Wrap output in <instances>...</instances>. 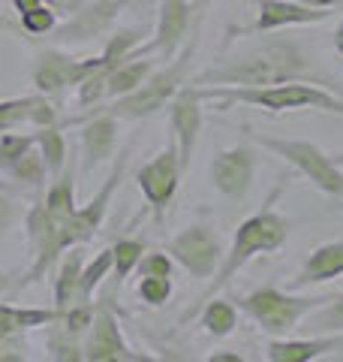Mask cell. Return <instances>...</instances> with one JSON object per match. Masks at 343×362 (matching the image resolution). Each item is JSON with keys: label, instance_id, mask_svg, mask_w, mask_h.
I'll list each match as a JSON object with an SVG mask.
<instances>
[{"label": "cell", "instance_id": "e575fe53", "mask_svg": "<svg viewBox=\"0 0 343 362\" xmlns=\"http://www.w3.org/2000/svg\"><path fill=\"white\" fill-rule=\"evenodd\" d=\"M136 293H139V299L145 305L160 308V305H166L172 299V278H166V275H142Z\"/></svg>", "mask_w": 343, "mask_h": 362}, {"label": "cell", "instance_id": "836d02e7", "mask_svg": "<svg viewBox=\"0 0 343 362\" xmlns=\"http://www.w3.org/2000/svg\"><path fill=\"white\" fill-rule=\"evenodd\" d=\"M57 18H61V16H57L52 6L40 4V6L28 9V13H21L18 25H21V30H25V33H30V37H45V33H52L57 28Z\"/></svg>", "mask_w": 343, "mask_h": 362}, {"label": "cell", "instance_id": "f6af8a7d", "mask_svg": "<svg viewBox=\"0 0 343 362\" xmlns=\"http://www.w3.org/2000/svg\"><path fill=\"white\" fill-rule=\"evenodd\" d=\"M0 190H13V187H9V185H6V181H0Z\"/></svg>", "mask_w": 343, "mask_h": 362}, {"label": "cell", "instance_id": "5b68a950", "mask_svg": "<svg viewBox=\"0 0 343 362\" xmlns=\"http://www.w3.org/2000/svg\"><path fill=\"white\" fill-rule=\"evenodd\" d=\"M250 142L256 148L277 154L283 163H289L295 173L311 181L319 194L331 199H343V166H337L331 160V154H325L319 145L304 139H283V136H271V133H250Z\"/></svg>", "mask_w": 343, "mask_h": 362}, {"label": "cell", "instance_id": "f35d334b", "mask_svg": "<svg viewBox=\"0 0 343 362\" xmlns=\"http://www.w3.org/2000/svg\"><path fill=\"white\" fill-rule=\"evenodd\" d=\"M42 0H13V6H16V13L21 16V13H28V9H33V6H40Z\"/></svg>", "mask_w": 343, "mask_h": 362}, {"label": "cell", "instance_id": "d6a6232c", "mask_svg": "<svg viewBox=\"0 0 343 362\" xmlns=\"http://www.w3.org/2000/svg\"><path fill=\"white\" fill-rule=\"evenodd\" d=\"M33 142H37V133H13V130L0 133V173H9V166H13Z\"/></svg>", "mask_w": 343, "mask_h": 362}, {"label": "cell", "instance_id": "6da1fadb", "mask_svg": "<svg viewBox=\"0 0 343 362\" xmlns=\"http://www.w3.org/2000/svg\"><path fill=\"white\" fill-rule=\"evenodd\" d=\"M311 64H307L304 52L292 40H265L259 45L232 54L211 70H205L193 85H280V82H295L304 78Z\"/></svg>", "mask_w": 343, "mask_h": 362}, {"label": "cell", "instance_id": "ab89813d", "mask_svg": "<svg viewBox=\"0 0 343 362\" xmlns=\"http://www.w3.org/2000/svg\"><path fill=\"white\" fill-rule=\"evenodd\" d=\"M208 362H244V356H238V354H211Z\"/></svg>", "mask_w": 343, "mask_h": 362}, {"label": "cell", "instance_id": "4dcf8cb0", "mask_svg": "<svg viewBox=\"0 0 343 362\" xmlns=\"http://www.w3.org/2000/svg\"><path fill=\"white\" fill-rule=\"evenodd\" d=\"M13 181H18V185H28V187H45V178H49V169H45V160H42V154L37 148V142L30 145V148L18 157V160L9 166V173H6Z\"/></svg>", "mask_w": 343, "mask_h": 362}, {"label": "cell", "instance_id": "7a4b0ae2", "mask_svg": "<svg viewBox=\"0 0 343 362\" xmlns=\"http://www.w3.org/2000/svg\"><path fill=\"white\" fill-rule=\"evenodd\" d=\"M286 178H289V175H283V185L274 190L265 206L238 223L232 247H229V254H223V263H220V269L214 272L208 290H205L202 296L196 299V308L184 314V320H187L190 314H196L208 299H214L217 293H220L229 284V281H232L238 272H241L250 263V259H256L262 254H277V251H283L286 239H289V218H286L280 209H274V197H277L280 190L286 187Z\"/></svg>", "mask_w": 343, "mask_h": 362}, {"label": "cell", "instance_id": "277c9868", "mask_svg": "<svg viewBox=\"0 0 343 362\" xmlns=\"http://www.w3.org/2000/svg\"><path fill=\"white\" fill-rule=\"evenodd\" d=\"M193 54H196V33L187 37V42L181 45V52L175 54V58H169L163 66H157V70L148 76L136 90H130L127 97L112 100L109 112L118 115V118H127V121H142V118H151L154 112L166 109L169 100L187 85Z\"/></svg>", "mask_w": 343, "mask_h": 362}, {"label": "cell", "instance_id": "ba28073f", "mask_svg": "<svg viewBox=\"0 0 343 362\" xmlns=\"http://www.w3.org/2000/svg\"><path fill=\"white\" fill-rule=\"evenodd\" d=\"M166 254L175 259L193 281L214 278V272L223 263V242L211 223H190L178 235H172L166 245Z\"/></svg>", "mask_w": 343, "mask_h": 362}, {"label": "cell", "instance_id": "f1b7e54d", "mask_svg": "<svg viewBox=\"0 0 343 362\" xmlns=\"http://www.w3.org/2000/svg\"><path fill=\"white\" fill-rule=\"evenodd\" d=\"M112 272V245L102 247L100 254H94L90 263L82 266V275H78V287H76V302H90L94 293L100 290V284L109 278Z\"/></svg>", "mask_w": 343, "mask_h": 362}, {"label": "cell", "instance_id": "b9f144b4", "mask_svg": "<svg viewBox=\"0 0 343 362\" xmlns=\"http://www.w3.org/2000/svg\"><path fill=\"white\" fill-rule=\"evenodd\" d=\"M304 6H316V9H331L337 4V0H301Z\"/></svg>", "mask_w": 343, "mask_h": 362}, {"label": "cell", "instance_id": "74e56055", "mask_svg": "<svg viewBox=\"0 0 343 362\" xmlns=\"http://www.w3.org/2000/svg\"><path fill=\"white\" fill-rule=\"evenodd\" d=\"M9 290H16V281H13V275H9V272H0V296H4V293H9Z\"/></svg>", "mask_w": 343, "mask_h": 362}, {"label": "cell", "instance_id": "4316f807", "mask_svg": "<svg viewBox=\"0 0 343 362\" xmlns=\"http://www.w3.org/2000/svg\"><path fill=\"white\" fill-rule=\"evenodd\" d=\"M199 323L214 338H229L238 326V305L229 299H208L199 308Z\"/></svg>", "mask_w": 343, "mask_h": 362}, {"label": "cell", "instance_id": "8992f818", "mask_svg": "<svg viewBox=\"0 0 343 362\" xmlns=\"http://www.w3.org/2000/svg\"><path fill=\"white\" fill-rule=\"evenodd\" d=\"M323 302L325 296H299V293H289L280 287H259L235 299L238 308L271 338L292 335L304 317L313 308H319Z\"/></svg>", "mask_w": 343, "mask_h": 362}, {"label": "cell", "instance_id": "60d3db41", "mask_svg": "<svg viewBox=\"0 0 343 362\" xmlns=\"http://www.w3.org/2000/svg\"><path fill=\"white\" fill-rule=\"evenodd\" d=\"M335 52H337L340 58H343V21H340V25L335 28Z\"/></svg>", "mask_w": 343, "mask_h": 362}, {"label": "cell", "instance_id": "3957f363", "mask_svg": "<svg viewBox=\"0 0 343 362\" xmlns=\"http://www.w3.org/2000/svg\"><path fill=\"white\" fill-rule=\"evenodd\" d=\"M199 90L202 103H214L217 109H229V106H256L262 112H335L343 115V100L328 94L325 88L307 85L301 78L295 82H280V85H259V88H247V85H193Z\"/></svg>", "mask_w": 343, "mask_h": 362}, {"label": "cell", "instance_id": "9a60e30c", "mask_svg": "<svg viewBox=\"0 0 343 362\" xmlns=\"http://www.w3.org/2000/svg\"><path fill=\"white\" fill-rule=\"evenodd\" d=\"M331 9H316L304 6L301 0H256V18L244 28H229L226 37L235 33H271L283 28H304V25H319V21L331 18Z\"/></svg>", "mask_w": 343, "mask_h": 362}, {"label": "cell", "instance_id": "9c48e42d", "mask_svg": "<svg viewBox=\"0 0 343 362\" xmlns=\"http://www.w3.org/2000/svg\"><path fill=\"white\" fill-rule=\"evenodd\" d=\"M130 154H133V142L118 157H114L112 173L100 185L97 194L90 197L85 206H76V211L64 221V242H66V247H76V245L85 247L97 235V230L102 226V221H106V214H109L112 199H114V194H118V187H121V181H124V173H127V157Z\"/></svg>", "mask_w": 343, "mask_h": 362}, {"label": "cell", "instance_id": "7bdbcfd3", "mask_svg": "<svg viewBox=\"0 0 343 362\" xmlns=\"http://www.w3.org/2000/svg\"><path fill=\"white\" fill-rule=\"evenodd\" d=\"M331 160H335L337 166H343V151H337V154H331Z\"/></svg>", "mask_w": 343, "mask_h": 362}, {"label": "cell", "instance_id": "d4e9b609", "mask_svg": "<svg viewBox=\"0 0 343 362\" xmlns=\"http://www.w3.org/2000/svg\"><path fill=\"white\" fill-rule=\"evenodd\" d=\"M64 130H66L64 121L52 124V127H37V148H40L42 160H45V169H49V178L61 175L64 166L70 163V157H66V136H64Z\"/></svg>", "mask_w": 343, "mask_h": 362}, {"label": "cell", "instance_id": "cb8c5ba5", "mask_svg": "<svg viewBox=\"0 0 343 362\" xmlns=\"http://www.w3.org/2000/svg\"><path fill=\"white\" fill-rule=\"evenodd\" d=\"M42 206H45V211H49L52 218H57V221H66V218H70V214L76 211V175H73L70 163L64 166L61 175L52 178L49 187H45Z\"/></svg>", "mask_w": 343, "mask_h": 362}, {"label": "cell", "instance_id": "7402d4cb", "mask_svg": "<svg viewBox=\"0 0 343 362\" xmlns=\"http://www.w3.org/2000/svg\"><path fill=\"white\" fill-rule=\"evenodd\" d=\"M82 266H85V259H82V245H76L70 247V251H64V257L57 259V266H54V308L57 311H66L70 305L76 302V287H78V275H82Z\"/></svg>", "mask_w": 343, "mask_h": 362}, {"label": "cell", "instance_id": "484cf974", "mask_svg": "<svg viewBox=\"0 0 343 362\" xmlns=\"http://www.w3.org/2000/svg\"><path fill=\"white\" fill-rule=\"evenodd\" d=\"M82 347H85V338L70 332L61 320L45 326V350H49V359H54V362H85Z\"/></svg>", "mask_w": 343, "mask_h": 362}, {"label": "cell", "instance_id": "e0dca14e", "mask_svg": "<svg viewBox=\"0 0 343 362\" xmlns=\"http://www.w3.org/2000/svg\"><path fill=\"white\" fill-rule=\"evenodd\" d=\"M124 6H127V0H94V4H85L82 9H76L73 16H66L64 25H57L52 33L57 42L100 40L114 25V18L121 16Z\"/></svg>", "mask_w": 343, "mask_h": 362}, {"label": "cell", "instance_id": "7c38bea8", "mask_svg": "<svg viewBox=\"0 0 343 362\" xmlns=\"http://www.w3.org/2000/svg\"><path fill=\"white\" fill-rule=\"evenodd\" d=\"M85 362H133L142 359L139 354H133L127 338L121 332V320L114 314V299L94 302V317L85 332Z\"/></svg>", "mask_w": 343, "mask_h": 362}, {"label": "cell", "instance_id": "603a6c76", "mask_svg": "<svg viewBox=\"0 0 343 362\" xmlns=\"http://www.w3.org/2000/svg\"><path fill=\"white\" fill-rule=\"evenodd\" d=\"M154 70H157V66H154L151 61H142V58H127V61H121L118 66H112V73H109L106 97H109V100L127 97L130 90L139 88Z\"/></svg>", "mask_w": 343, "mask_h": 362}, {"label": "cell", "instance_id": "8fae6325", "mask_svg": "<svg viewBox=\"0 0 343 362\" xmlns=\"http://www.w3.org/2000/svg\"><path fill=\"white\" fill-rule=\"evenodd\" d=\"M184 175L187 173H184V166H181V157H178V142H175V136L169 133L166 148L136 169V185H139L142 197L148 199V206L154 209V218L157 221L163 218L166 209L172 206V199H175Z\"/></svg>", "mask_w": 343, "mask_h": 362}, {"label": "cell", "instance_id": "ffe728a7", "mask_svg": "<svg viewBox=\"0 0 343 362\" xmlns=\"http://www.w3.org/2000/svg\"><path fill=\"white\" fill-rule=\"evenodd\" d=\"M343 275V242H323L307 254L299 275L292 278V287H313L328 284Z\"/></svg>", "mask_w": 343, "mask_h": 362}, {"label": "cell", "instance_id": "1f68e13d", "mask_svg": "<svg viewBox=\"0 0 343 362\" xmlns=\"http://www.w3.org/2000/svg\"><path fill=\"white\" fill-rule=\"evenodd\" d=\"M33 103H37V94L0 100V133H4V130H16V127H21V124H30Z\"/></svg>", "mask_w": 343, "mask_h": 362}, {"label": "cell", "instance_id": "44dd1931", "mask_svg": "<svg viewBox=\"0 0 343 362\" xmlns=\"http://www.w3.org/2000/svg\"><path fill=\"white\" fill-rule=\"evenodd\" d=\"M54 320H61V311L54 308H21V305H4L0 302V335L18 338L28 329H45Z\"/></svg>", "mask_w": 343, "mask_h": 362}, {"label": "cell", "instance_id": "83f0119b", "mask_svg": "<svg viewBox=\"0 0 343 362\" xmlns=\"http://www.w3.org/2000/svg\"><path fill=\"white\" fill-rule=\"evenodd\" d=\"M301 323L313 335H343V296H328Z\"/></svg>", "mask_w": 343, "mask_h": 362}, {"label": "cell", "instance_id": "d6986e66", "mask_svg": "<svg viewBox=\"0 0 343 362\" xmlns=\"http://www.w3.org/2000/svg\"><path fill=\"white\" fill-rule=\"evenodd\" d=\"M343 344V335H311V338H271L265 347L268 362H313Z\"/></svg>", "mask_w": 343, "mask_h": 362}, {"label": "cell", "instance_id": "d590c367", "mask_svg": "<svg viewBox=\"0 0 343 362\" xmlns=\"http://www.w3.org/2000/svg\"><path fill=\"white\" fill-rule=\"evenodd\" d=\"M172 272H175V259H172L166 251H151V254H142V259L136 263V275H166L172 278Z\"/></svg>", "mask_w": 343, "mask_h": 362}, {"label": "cell", "instance_id": "30bf717a", "mask_svg": "<svg viewBox=\"0 0 343 362\" xmlns=\"http://www.w3.org/2000/svg\"><path fill=\"white\" fill-rule=\"evenodd\" d=\"M102 64V54L94 58H73V54H64L61 49H42L33 61V88L40 90L42 97L54 100V103H64L66 90L76 88L85 76H90Z\"/></svg>", "mask_w": 343, "mask_h": 362}, {"label": "cell", "instance_id": "8d00e7d4", "mask_svg": "<svg viewBox=\"0 0 343 362\" xmlns=\"http://www.w3.org/2000/svg\"><path fill=\"white\" fill-rule=\"evenodd\" d=\"M25 218L21 202L13 197V190H0V239L13 230V223Z\"/></svg>", "mask_w": 343, "mask_h": 362}, {"label": "cell", "instance_id": "2e32d148", "mask_svg": "<svg viewBox=\"0 0 343 362\" xmlns=\"http://www.w3.org/2000/svg\"><path fill=\"white\" fill-rule=\"evenodd\" d=\"M169 127L178 142L181 166L187 173L193 163V154H196V145H199V133H202V97L193 85H184L169 100Z\"/></svg>", "mask_w": 343, "mask_h": 362}, {"label": "cell", "instance_id": "5bb4252c", "mask_svg": "<svg viewBox=\"0 0 343 362\" xmlns=\"http://www.w3.org/2000/svg\"><path fill=\"white\" fill-rule=\"evenodd\" d=\"M82 124L78 130V142H82V175H90L97 166L114 160V145H118V115L109 109H88L85 118H70L64 121Z\"/></svg>", "mask_w": 343, "mask_h": 362}, {"label": "cell", "instance_id": "ac0fdd59", "mask_svg": "<svg viewBox=\"0 0 343 362\" xmlns=\"http://www.w3.org/2000/svg\"><path fill=\"white\" fill-rule=\"evenodd\" d=\"M193 16L196 13H193L190 0H163L157 13V37L148 42V52H157L163 61L175 58L181 45L187 42Z\"/></svg>", "mask_w": 343, "mask_h": 362}, {"label": "cell", "instance_id": "ee69618b", "mask_svg": "<svg viewBox=\"0 0 343 362\" xmlns=\"http://www.w3.org/2000/svg\"><path fill=\"white\" fill-rule=\"evenodd\" d=\"M6 28H13V25H9V21H6L4 16H0V30H6Z\"/></svg>", "mask_w": 343, "mask_h": 362}, {"label": "cell", "instance_id": "52a82bcc", "mask_svg": "<svg viewBox=\"0 0 343 362\" xmlns=\"http://www.w3.org/2000/svg\"><path fill=\"white\" fill-rule=\"evenodd\" d=\"M25 233L30 247V266L21 275V281H16V290L33 287L37 281H42L49 272H54L64 251H70L64 242V221L52 218L42 202H33V206L25 209Z\"/></svg>", "mask_w": 343, "mask_h": 362}, {"label": "cell", "instance_id": "f546056e", "mask_svg": "<svg viewBox=\"0 0 343 362\" xmlns=\"http://www.w3.org/2000/svg\"><path fill=\"white\" fill-rule=\"evenodd\" d=\"M145 254V242L142 239H118L112 242V281H114V290H121V284L127 281L133 272H136V263L142 259Z\"/></svg>", "mask_w": 343, "mask_h": 362}, {"label": "cell", "instance_id": "4fadbf2b", "mask_svg": "<svg viewBox=\"0 0 343 362\" xmlns=\"http://www.w3.org/2000/svg\"><path fill=\"white\" fill-rule=\"evenodd\" d=\"M259 166V151L253 142H238L232 148H220L211 157V181L226 199L241 202L250 194Z\"/></svg>", "mask_w": 343, "mask_h": 362}]
</instances>
